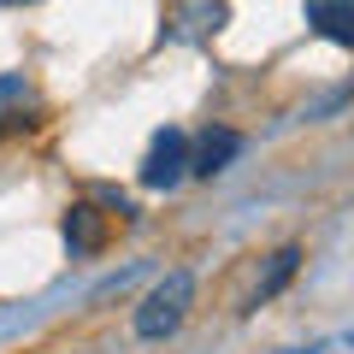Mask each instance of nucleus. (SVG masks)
I'll return each instance as SVG.
<instances>
[{"label":"nucleus","mask_w":354,"mask_h":354,"mask_svg":"<svg viewBox=\"0 0 354 354\" xmlns=\"http://www.w3.org/2000/svg\"><path fill=\"white\" fill-rule=\"evenodd\" d=\"M236 153H242V136H236V130H225V124H218V130H201V142L189 148V171H195V177H218Z\"/></svg>","instance_id":"20e7f679"},{"label":"nucleus","mask_w":354,"mask_h":354,"mask_svg":"<svg viewBox=\"0 0 354 354\" xmlns=\"http://www.w3.org/2000/svg\"><path fill=\"white\" fill-rule=\"evenodd\" d=\"M301 272V242H283L278 254H272V266H266V278L254 283V307L260 301H272V295H283V283Z\"/></svg>","instance_id":"0eeeda50"},{"label":"nucleus","mask_w":354,"mask_h":354,"mask_svg":"<svg viewBox=\"0 0 354 354\" xmlns=\"http://www.w3.org/2000/svg\"><path fill=\"white\" fill-rule=\"evenodd\" d=\"M348 342H354V337H348Z\"/></svg>","instance_id":"1a4fd4ad"},{"label":"nucleus","mask_w":354,"mask_h":354,"mask_svg":"<svg viewBox=\"0 0 354 354\" xmlns=\"http://www.w3.org/2000/svg\"><path fill=\"white\" fill-rule=\"evenodd\" d=\"M36 124H41L36 88L24 77H0V136H18V130H36Z\"/></svg>","instance_id":"7ed1b4c3"},{"label":"nucleus","mask_w":354,"mask_h":354,"mask_svg":"<svg viewBox=\"0 0 354 354\" xmlns=\"http://www.w3.org/2000/svg\"><path fill=\"white\" fill-rule=\"evenodd\" d=\"M59 230H65V248L71 254H95L106 242V213L95 201H71V213H65Z\"/></svg>","instance_id":"39448f33"},{"label":"nucleus","mask_w":354,"mask_h":354,"mask_svg":"<svg viewBox=\"0 0 354 354\" xmlns=\"http://www.w3.org/2000/svg\"><path fill=\"white\" fill-rule=\"evenodd\" d=\"M189 177V136L183 130H160L142 160V189H177Z\"/></svg>","instance_id":"f03ea898"},{"label":"nucleus","mask_w":354,"mask_h":354,"mask_svg":"<svg viewBox=\"0 0 354 354\" xmlns=\"http://www.w3.org/2000/svg\"><path fill=\"white\" fill-rule=\"evenodd\" d=\"M189 307H195V278H189V272H165V278L142 295V307H136V337L142 342L177 337L183 319H189Z\"/></svg>","instance_id":"f257e3e1"},{"label":"nucleus","mask_w":354,"mask_h":354,"mask_svg":"<svg viewBox=\"0 0 354 354\" xmlns=\"http://www.w3.org/2000/svg\"><path fill=\"white\" fill-rule=\"evenodd\" d=\"M307 24L337 48H354V0H307Z\"/></svg>","instance_id":"423d86ee"},{"label":"nucleus","mask_w":354,"mask_h":354,"mask_svg":"<svg viewBox=\"0 0 354 354\" xmlns=\"http://www.w3.org/2000/svg\"><path fill=\"white\" fill-rule=\"evenodd\" d=\"M0 6H36V0H0Z\"/></svg>","instance_id":"6e6552de"}]
</instances>
